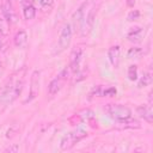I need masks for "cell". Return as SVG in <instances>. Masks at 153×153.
I'll list each match as a JSON object with an SVG mask.
<instances>
[{"instance_id":"obj_1","label":"cell","mask_w":153,"mask_h":153,"mask_svg":"<svg viewBox=\"0 0 153 153\" xmlns=\"http://www.w3.org/2000/svg\"><path fill=\"white\" fill-rule=\"evenodd\" d=\"M23 85H24L23 76L14 78V75H13L12 78H10L7 84L5 85V87L2 88V91L0 93V103L6 106L7 104L16 100L23 90Z\"/></svg>"},{"instance_id":"obj_2","label":"cell","mask_w":153,"mask_h":153,"mask_svg":"<svg viewBox=\"0 0 153 153\" xmlns=\"http://www.w3.org/2000/svg\"><path fill=\"white\" fill-rule=\"evenodd\" d=\"M104 110L115 121L120 123H128L131 120V110L122 104H106Z\"/></svg>"},{"instance_id":"obj_3","label":"cell","mask_w":153,"mask_h":153,"mask_svg":"<svg viewBox=\"0 0 153 153\" xmlns=\"http://www.w3.org/2000/svg\"><path fill=\"white\" fill-rule=\"evenodd\" d=\"M87 136V133L82 129H75L73 131H69L68 134H66L60 142V147L62 151H67L71 149L75 143H78L79 141H81L84 137Z\"/></svg>"},{"instance_id":"obj_4","label":"cell","mask_w":153,"mask_h":153,"mask_svg":"<svg viewBox=\"0 0 153 153\" xmlns=\"http://www.w3.org/2000/svg\"><path fill=\"white\" fill-rule=\"evenodd\" d=\"M72 35H73V30H72L71 24L69 23L65 24L63 27L61 29V32H60V37H59V41H57L55 54H60L69 47L71 41H72Z\"/></svg>"},{"instance_id":"obj_5","label":"cell","mask_w":153,"mask_h":153,"mask_svg":"<svg viewBox=\"0 0 153 153\" xmlns=\"http://www.w3.org/2000/svg\"><path fill=\"white\" fill-rule=\"evenodd\" d=\"M68 71H69L68 67L63 68L61 71V73L57 76H55L49 82V85H48V93L50 96H55V94H57L60 92V90L62 88V86H63V84H65V81H66V79L68 76Z\"/></svg>"},{"instance_id":"obj_6","label":"cell","mask_w":153,"mask_h":153,"mask_svg":"<svg viewBox=\"0 0 153 153\" xmlns=\"http://www.w3.org/2000/svg\"><path fill=\"white\" fill-rule=\"evenodd\" d=\"M39 82H41V72L36 69L31 74L30 92H29V97L24 100V103H30V102H32L38 96V92H39Z\"/></svg>"},{"instance_id":"obj_7","label":"cell","mask_w":153,"mask_h":153,"mask_svg":"<svg viewBox=\"0 0 153 153\" xmlns=\"http://www.w3.org/2000/svg\"><path fill=\"white\" fill-rule=\"evenodd\" d=\"M87 6V2H84L79 6V8L73 13L72 16V23H71V26H72V30L76 31V30H80L81 29V25H82V22H84V18H85V8Z\"/></svg>"},{"instance_id":"obj_8","label":"cell","mask_w":153,"mask_h":153,"mask_svg":"<svg viewBox=\"0 0 153 153\" xmlns=\"http://www.w3.org/2000/svg\"><path fill=\"white\" fill-rule=\"evenodd\" d=\"M96 8L93 7L92 10H90V12L87 13V16H85L84 18V22H82V25H81V33L82 36H87L92 27H93V24H94V19H96Z\"/></svg>"},{"instance_id":"obj_9","label":"cell","mask_w":153,"mask_h":153,"mask_svg":"<svg viewBox=\"0 0 153 153\" xmlns=\"http://www.w3.org/2000/svg\"><path fill=\"white\" fill-rule=\"evenodd\" d=\"M81 56H82V48L78 47L76 49H74L71 54V59H69V66L68 68L73 72V73H78L79 72V65L81 61Z\"/></svg>"},{"instance_id":"obj_10","label":"cell","mask_w":153,"mask_h":153,"mask_svg":"<svg viewBox=\"0 0 153 153\" xmlns=\"http://www.w3.org/2000/svg\"><path fill=\"white\" fill-rule=\"evenodd\" d=\"M136 114L139 115V117L143 118V121H146L147 123H152L153 122V110L151 105H140L136 108Z\"/></svg>"},{"instance_id":"obj_11","label":"cell","mask_w":153,"mask_h":153,"mask_svg":"<svg viewBox=\"0 0 153 153\" xmlns=\"http://www.w3.org/2000/svg\"><path fill=\"white\" fill-rule=\"evenodd\" d=\"M120 54H121L120 45H112L108 50V57L114 68H117L120 65Z\"/></svg>"},{"instance_id":"obj_12","label":"cell","mask_w":153,"mask_h":153,"mask_svg":"<svg viewBox=\"0 0 153 153\" xmlns=\"http://www.w3.org/2000/svg\"><path fill=\"white\" fill-rule=\"evenodd\" d=\"M2 17L8 22V23H14L17 17H16V13L13 11V7H12V4L8 1V0H5L4 4H2Z\"/></svg>"},{"instance_id":"obj_13","label":"cell","mask_w":153,"mask_h":153,"mask_svg":"<svg viewBox=\"0 0 153 153\" xmlns=\"http://www.w3.org/2000/svg\"><path fill=\"white\" fill-rule=\"evenodd\" d=\"M13 42H14V45L17 48H25L26 44H27V33L25 30H19L16 35H14V38H13Z\"/></svg>"},{"instance_id":"obj_14","label":"cell","mask_w":153,"mask_h":153,"mask_svg":"<svg viewBox=\"0 0 153 153\" xmlns=\"http://www.w3.org/2000/svg\"><path fill=\"white\" fill-rule=\"evenodd\" d=\"M152 80H153V78H152V73H151V72H145L143 75L140 78L139 82H137V87H139V88L146 87V86H148V85L152 84Z\"/></svg>"},{"instance_id":"obj_15","label":"cell","mask_w":153,"mask_h":153,"mask_svg":"<svg viewBox=\"0 0 153 153\" xmlns=\"http://www.w3.org/2000/svg\"><path fill=\"white\" fill-rule=\"evenodd\" d=\"M142 35V29L140 26H136V27H131L127 35V38L129 41H139L140 37Z\"/></svg>"},{"instance_id":"obj_16","label":"cell","mask_w":153,"mask_h":153,"mask_svg":"<svg viewBox=\"0 0 153 153\" xmlns=\"http://www.w3.org/2000/svg\"><path fill=\"white\" fill-rule=\"evenodd\" d=\"M23 14H24V18H25L26 20H31V19H33L35 16H36V8L33 7V5L29 4V5L24 6Z\"/></svg>"},{"instance_id":"obj_17","label":"cell","mask_w":153,"mask_h":153,"mask_svg":"<svg viewBox=\"0 0 153 153\" xmlns=\"http://www.w3.org/2000/svg\"><path fill=\"white\" fill-rule=\"evenodd\" d=\"M142 54H143V50H142L141 48H139V47H133V48H130V49L128 50L127 56H128V59H139V57H141Z\"/></svg>"},{"instance_id":"obj_18","label":"cell","mask_w":153,"mask_h":153,"mask_svg":"<svg viewBox=\"0 0 153 153\" xmlns=\"http://www.w3.org/2000/svg\"><path fill=\"white\" fill-rule=\"evenodd\" d=\"M128 79L131 81H135L137 79V66L136 65H130L128 67Z\"/></svg>"},{"instance_id":"obj_19","label":"cell","mask_w":153,"mask_h":153,"mask_svg":"<svg viewBox=\"0 0 153 153\" xmlns=\"http://www.w3.org/2000/svg\"><path fill=\"white\" fill-rule=\"evenodd\" d=\"M8 24L10 23L4 17L0 18V36H6L8 33Z\"/></svg>"},{"instance_id":"obj_20","label":"cell","mask_w":153,"mask_h":153,"mask_svg":"<svg viewBox=\"0 0 153 153\" xmlns=\"http://www.w3.org/2000/svg\"><path fill=\"white\" fill-rule=\"evenodd\" d=\"M116 93H117V90L114 86H109L105 90H102V97H112Z\"/></svg>"},{"instance_id":"obj_21","label":"cell","mask_w":153,"mask_h":153,"mask_svg":"<svg viewBox=\"0 0 153 153\" xmlns=\"http://www.w3.org/2000/svg\"><path fill=\"white\" fill-rule=\"evenodd\" d=\"M139 17H140V12H139L137 10H133V11H130V12L128 13L127 20H128V22H134V20H137Z\"/></svg>"},{"instance_id":"obj_22","label":"cell","mask_w":153,"mask_h":153,"mask_svg":"<svg viewBox=\"0 0 153 153\" xmlns=\"http://www.w3.org/2000/svg\"><path fill=\"white\" fill-rule=\"evenodd\" d=\"M54 0H39V4L43 8H50L53 6Z\"/></svg>"},{"instance_id":"obj_23","label":"cell","mask_w":153,"mask_h":153,"mask_svg":"<svg viewBox=\"0 0 153 153\" xmlns=\"http://www.w3.org/2000/svg\"><path fill=\"white\" fill-rule=\"evenodd\" d=\"M18 149H19V147H18L17 145H14V146H12V147L6 148V152H18Z\"/></svg>"},{"instance_id":"obj_24","label":"cell","mask_w":153,"mask_h":153,"mask_svg":"<svg viewBox=\"0 0 153 153\" xmlns=\"http://www.w3.org/2000/svg\"><path fill=\"white\" fill-rule=\"evenodd\" d=\"M127 4H128V6H134L135 1H134V0H128V1H127Z\"/></svg>"},{"instance_id":"obj_25","label":"cell","mask_w":153,"mask_h":153,"mask_svg":"<svg viewBox=\"0 0 153 153\" xmlns=\"http://www.w3.org/2000/svg\"><path fill=\"white\" fill-rule=\"evenodd\" d=\"M33 2H39V0H32Z\"/></svg>"},{"instance_id":"obj_26","label":"cell","mask_w":153,"mask_h":153,"mask_svg":"<svg viewBox=\"0 0 153 153\" xmlns=\"http://www.w3.org/2000/svg\"><path fill=\"white\" fill-rule=\"evenodd\" d=\"M0 48H1V39H0Z\"/></svg>"}]
</instances>
